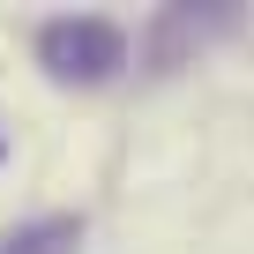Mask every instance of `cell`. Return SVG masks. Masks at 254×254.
Returning a JSON list of instances; mask_svg holds the SVG:
<instances>
[{"label":"cell","instance_id":"6da1fadb","mask_svg":"<svg viewBox=\"0 0 254 254\" xmlns=\"http://www.w3.org/2000/svg\"><path fill=\"white\" fill-rule=\"evenodd\" d=\"M38 60H45L53 82H82L90 90V82L127 67V30L105 23V15H53L38 30Z\"/></svg>","mask_w":254,"mask_h":254},{"label":"cell","instance_id":"3957f363","mask_svg":"<svg viewBox=\"0 0 254 254\" xmlns=\"http://www.w3.org/2000/svg\"><path fill=\"white\" fill-rule=\"evenodd\" d=\"M0 150H8V142H0Z\"/></svg>","mask_w":254,"mask_h":254},{"label":"cell","instance_id":"7a4b0ae2","mask_svg":"<svg viewBox=\"0 0 254 254\" xmlns=\"http://www.w3.org/2000/svg\"><path fill=\"white\" fill-rule=\"evenodd\" d=\"M82 247V217H30L0 239V254H75Z\"/></svg>","mask_w":254,"mask_h":254}]
</instances>
